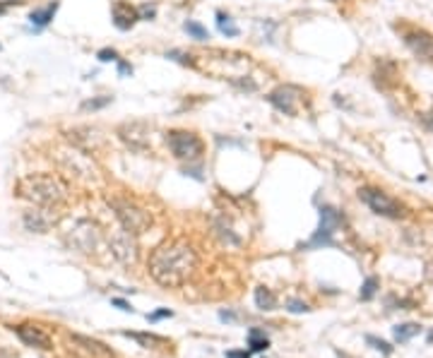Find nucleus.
<instances>
[{
  "label": "nucleus",
  "instance_id": "f257e3e1",
  "mask_svg": "<svg viewBox=\"0 0 433 358\" xmlns=\"http://www.w3.org/2000/svg\"><path fill=\"white\" fill-rule=\"evenodd\" d=\"M147 269L159 286L178 289L195 274L197 255L188 243H166L149 255Z\"/></svg>",
  "mask_w": 433,
  "mask_h": 358
},
{
  "label": "nucleus",
  "instance_id": "f03ea898",
  "mask_svg": "<svg viewBox=\"0 0 433 358\" xmlns=\"http://www.w3.org/2000/svg\"><path fill=\"white\" fill-rule=\"evenodd\" d=\"M17 195L29 200V202L39 204V207H55V204L65 202L68 185L58 175L31 173V175H24L17 183Z\"/></svg>",
  "mask_w": 433,
  "mask_h": 358
},
{
  "label": "nucleus",
  "instance_id": "7ed1b4c3",
  "mask_svg": "<svg viewBox=\"0 0 433 358\" xmlns=\"http://www.w3.org/2000/svg\"><path fill=\"white\" fill-rule=\"evenodd\" d=\"M111 209L116 211V219L120 221V229H125L132 236H140L152 226V217L145 207L130 202V200H123V197H111L109 200Z\"/></svg>",
  "mask_w": 433,
  "mask_h": 358
},
{
  "label": "nucleus",
  "instance_id": "20e7f679",
  "mask_svg": "<svg viewBox=\"0 0 433 358\" xmlns=\"http://www.w3.org/2000/svg\"><path fill=\"white\" fill-rule=\"evenodd\" d=\"M166 145L171 149V154L181 161H200L205 152L203 139L190 130H169L166 132Z\"/></svg>",
  "mask_w": 433,
  "mask_h": 358
},
{
  "label": "nucleus",
  "instance_id": "39448f33",
  "mask_svg": "<svg viewBox=\"0 0 433 358\" xmlns=\"http://www.w3.org/2000/svg\"><path fill=\"white\" fill-rule=\"evenodd\" d=\"M340 224H342V214L335 209V207H330V204L320 207V226H318V231L311 236V240L301 243V248L311 250V248H325V245H332V243H335L332 236H335V231L340 229Z\"/></svg>",
  "mask_w": 433,
  "mask_h": 358
},
{
  "label": "nucleus",
  "instance_id": "423d86ee",
  "mask_svg": "<svg viewBox=\"0 0 433 358\" xmlns=\"http://www.w3.org/2000/svg\"><path fill=\"white\" fill-rule=\"evenodd\" d=\"M359 197L371 207V211H376L380 217H387V219H399L405 214V207L392 200L390 195H385L383 190H376V188H361Z\"/></svg>",
  "mask_w": 433,
  "mask_h": 358
},
{
  "label": "nucleus",
  "instance_id": "0eeeda50",
  "mask_svg": "<svg viewBox=\"0 0 433 358\" xmlns=\"http://www.w3.org/2000/svg\"><path fill=\"white\" fill-rule=\"evenodd\" d=\"M99 238H102L99 226L89 219L75 221V226L70 229V233H68L70 245H73L75 250H80V253H94L96 245H99Z\"/></svg>",
  "mask_w": 433,
  "mask_h": 358
},
{
  "label": "nucleus",
  "instance_id": "6e6552de",
  "mask_svg": "<svg viewBox=\"0 0 433 358\" xmlns=\"http://www.w3.org/2000/svg\"><path fill=\"white\" fill-rule=\"evenodd\" d=\"M116 135H118L132 152H145V149L149 147V130L142 120H128V123L118 125Z\"/></svg>",
  "mask_w": 433,
  "mask_h": 358
},
{
  "label": "nucleus",
  "instance_id": "1a4fd4ad",
  "mask_svg": "<svg viewBox=\"0 0 433 358\" xmlns=\"http://www.w3.org/2000/svg\"><path fill=\"white\" fill-rule=\"evenodd\" d=\"M109 245H111L113 257L118 262H123V265H135V260H138V245L132 240V233H128L125 229L116 231L109 238Z\"/></svg>",
  "mask_w": 433,
  "mask_h": 358
},
{
  "label": "nucleus",
  "instance_id": "9d476101",
  "mask_svg": "<svg viewBox=\"0 0 433 358\" xmlns=\"http://www.w3.org/2000/svg\"><path fill=\"white\" fill-rule=\"evenodd\" d=\"M22 224H24V229L31 231V233H46L51 226H55V224H58V214H53V211H51V207L29 209V211H24Z\"/></svg>",
  "mask_w": 433,
  "mask_h": 358
},
{
  "label": "nucleus",
  "instance_id": "9b49d317",
  "mask_svg": "<svg viewBox=\"0 0 433 358\" xmlns=\"http://www.w3.org/2000/svg\"><path fill=\"white\" fill-rule=\"evenodd\" d=\"M12 330L17 332V337L22 339V344H27V346H31V349H41V351L53 349L51 337H48L41 327H37V325H17V327H12Z\"/></svg>",
  "mask_w": 433,
  "mask_h": 358
},
{
  "label": "nucleus",
  "instance_id": "f8f14e48",
  "mask_svg": "<svg viewBox=\"0 0 433 358\" xmlns=\"http://www.w3.org/2000/svg\"><path fill=\"white\" fill-rule=\"evenodd\" d=\"M298 89L296 87H279L275 92L268 94V101L275 106L279 113H284V116H296V96Z\"/></svg>",
  "mask_w": 433,
  "mask_h": 358
},
{
  "label": "nucleus",
  "instance_id": "ddd939ff",
  "mask_svg": "<svg viewBox=\"0 0 433 358\" xmlns=\"http://www.w3.org/2000/svg\"><path fill=\"white\" fill-rule=\"evenodd\" d=\"M405 44L412 48V53H416L424 60H433V37L426 31H407L405 34Z\"/></svg>",
  "mask_w": 433,
  "mask_h": 358
},
{
  "label": "nucleus",
  "instance_id": "4468645a",
  "mask_svg": "<svg viewBox=\"0 0 433 358\" xmlns=\"http://www.w3.org/2000/svg\"><path fill=\"white\" fill-rule=\"evenodd\" d=\"M111 15H113V24H116L120 31L132 29L135 27V22L140 19L138 8H132L130 3H125V0H116V3H113V10H111Z\"/></svg>",
  "mask_w": 433,
  "mask_h": 358
},
{
  "label": "nucleus",
  "instance_id": "2eb2a0df",
  "mask_svg": "<svg viewBox=\"0 0 433 358\" xmlns=\"http://www.w3.org/2000/svg\"><path fill=\"white\" fill-rule=\"evenodd\" d=\"M58 3H48L46 8H37V10H31L29 12V22H31V27H37V29H44V27H48L51 22H53V17H55V12H58Z\"/></svg>",
  "mask_w": 433,
  "mask_h": 358
},
{
  "label": "nucleus",
  "instance_id": "dca6fc26",
  "mask_svg": "<svg viewBox=\"0 0 433 358\" xmlns=\"http://www.w3.org/2000/svg\"><path fill=\"white\" fill-rule=\"evenodd\" d=\"M123 337H130V339H135L140 346H145V349H157V346H166L169 341L164 337H157V334H140V332H123Z\"/></svg>",
  "mask_w": 433,
  "mask_h": 358
},
{
  "label": "nucleus",
  "instance_id": "f3484780",
  "mask_svg": "<svg viewBox=\"0 0 433 358\" xmlns=\"http://www.w3.org/2000/svg\"><path fill=\"white\" fill-rule=\"evenodd\" d=\"M248 346L250 353H260V351H268L270 339L265 337V332L258 330V327H250L248 330Z\"/></svg>",
  "mask_w": 433,
  "mask_h": 358
},
{
  "label": "nucleus",
  "instance_id": "a211bd4d",
  "mask_svg": "<svg viewBox=\"0 0 433 358\" xmlns=\"http://www.w3.org/2000/svg\"><path fill=\"white\" fill-rule=\"evenodd\" d=\"M392 332H395V341L405 344V341L414 339L416 334L421 332V325H416V322H405V325H397Z\"/></svg>",
  "mask_w": 433,
  "mask_h": 358
},
{
  "label": "nucleus",
  "instance_id": "6ab92c4d",
  "mask_svg": "<svg viewBox=\"0 0 433 358\" xmlns=\"http://www.w3.org/2000/svg\"><path fill=\"white\" fill-rule=\"evenodd\" d=\"M214 231H217V236H219L224 243H229V245H241V238L231 231V226L224 219H214Z\"/></svg>",
  "mask_w": 433,
  "mask_h": 358
},
{
  "label": "nucleus",
  "instance_id": "aec40b11",
  "mask_svg": "<svg viewBox=\"0 0 433 358\" xmlns=\"http://www.w3.org/2000/svg\"><path fill=\"white\" fill-rule=\"evenodd\" d=\"M255 305H258L260 310H275V305H277L275 294L270 289H265V286H258L255 289Z\"/></svg>",
  "mask_w": 433,
  "mask_h": 358
},
{
  "label": "nucleus",
  "instance_id": "412c9836",
  "mask_svg": "<svg viewBox=\"0 0 433 358\" xmlns=\"http://www.w3.org/2000/svg\"><path fill=\"white\" fill-rule=\"evenodd\" d=\"M183 29H185V34H188L190 39H195V41H207V39H210V31H207L200 22H195V19L183 22Z\"/></svg>",
  "mask_w": 433,
  "mask_h": 358
},
{
  "label": "nucleus",
  "instance_id": "4be33fe9",
  "mask_svg": "<svg viewBox=\"0 0 433 358\" xmlns=\"http://www.w3.org/2000/svg\"><path fill=\"white\" fill-rule=\"evenodd\" d=\"M217 27H219V31L224 34V37H239V27L234 24V19L229 17V15H224V12H217Z\"/></svg>",
  "mask_w": 433,
  "mask_h": 358
},
{
  "label": "nucleus",
  "instance_id": "5701e85b",
  "mask_svg": "<svg viewBox=\"0 0 433 358\" xmlns=\"http://www.w3.org/2000/svg\"><path fill=\"white\" fill-rule=\"evenodd\" d=\"M378 286H380L378 276H369V279L363 281V286H361V294H359V298H361V301H371L373 296L378 294Z\"/></svg>",
  "mask_w": 433,
  "mask_h": 358
},
{
  "label": "nucleus",
  "instance_id": "b1692460",
  "mask_svg": "<svg viewBox=\"0 0 433 358\" xmlns=\"http://www.w3.org/2000/svg\"><path fill=\"white\" fill-rule=\"evenodd\" d=\"M366 344H371L376 351H380V353H385V356H390L392 353V346L387 344V341L378 339V337H373V334H366Z\"/></svg>",
  "mask_w": 433,
  "mask_h": 358
},
{
  "label": "nucleus",
  "instance_id": "393cba45",
  "mask_svg": "<svg viewBox=\"0 0 433 358\" xmlns=\"http://www.w3.org/2000/svg\"><path fill=\"white\" fill-rule=\"evenodd\" d=\"M111 101H113V96H102V99H89V101H84V103H82V109H84V111H99V109H104V106H109Z\"/></svg>",
  "mask_w": 433,
  "mask_h": 358
},
{
  "label": "nucleus",
  "instance_id": "a878e982",
  "mask_svg": "<svg viewBox=\"0 0 433 358\" xmlns=\"http://www.w3.org/2000/svg\"><path fill=\"white\" fill-rule=\"evenodd\" d=\"M96 58H99L102 63H118L120 60V55H118L116 48H102V51L96 53Z\"/></svg>",
  "mask_w": 433,
  "mask_h": 358
},
{
  "label": "nucleus",
  "instance_id": "bb28decb",
  "mask_svg": "<svg viewBox=\"0 0 433 358\" xmlns=\"http://www.w3.org/2000/svg\"><path fill=\"white\" fill-rule=\"evenodd\" d=\"M286 310L289 312H308L311 308H308L304 301H298V298H289V301H286Z\"/></svg>",
  "mask_w": 433,
  "mask_h": 358
},
{
  "label": "nucleus",
  "instance_id": "cd10ccee",
  "mask_svg": "<svg viewBox=\"0 0 433 358\" xmlns=\"http://www.w3.org/2000/svg\"><path fill=\"white\" fill-rule=\"evenodd\" d=\"M174 315V310H169V308H159L157 312H152V315H147L149 322H157V320H164V317H171Z\"/></svg>",
  "mask_w": 433,
  "mask_h": 358
},
{
  "label": "nucleus",
  "instance_id": "c85d7f7f",
  "mask_svg": "<svg viewBox=\"0 0 433 358\" xmlns=\"http://www.w3.org/2000/svg\"><path fill=\"white\" fill-rule=\"evenodd\" d=\"M234 87H239V89H246V92H255L258 89V84L255 82H250V80H234Z\"/></svg>",
  "mask_w": 433,
  "mask_h": 358
},
{
  "label": "nucleus",
  "instance_id": "c756f323",
  "mask_svg": "<svg viewBox=\"0 0 433 358\" xmlns=\"http://www.w3.org/2000/svg\"><path fill=\"white\" fill-rule=\"evenodd\" d=\"M140 19H154V15H157V10H154V5H142V8L138 10Z\"/></svg>",
  "mask_w": 433,
  "mask_h": 358
},
{
  "label": "nucleus",
  "instance_id": "7c9ffc66",
  "mask_svg": "<svg viewBox=\"0 0 433 358\" xmlns=\"http://www.w3.org/2000/svg\"><path fill=\"white\" fill-rule=\"evenodd\" d=\"M111 305H116V308H120L123 312H132V305H130L128 301H123V298H111Z\"/></svg>",
  "mask_w": 433,
  "mask_h": 358
},
{
  "label": "nucleus",
  "instance_id": "2f4dec72",
  "mask_svg": "<svg viewBox=\"0 0 433 358\" xmlns=\"http://www.w3.org/2000/svg\"><path fill=\"white\" fill-rule=\"evenodd\" d=\"M24 0H0V15L3 12H8L10 8H17V5H22Z\"/></svg>",
  "mask_w": 433,
  "mask_h": 358
},
{
  "label": "nucleus",
  "instance_id": "473e14b6",
  "mask_svg": "<svg viewBox=\"0 0 433 358\" xmlns=\"http://www.w3.org/2000/svg\"><path fill=\"white\" fill-rule=\"evenodd\" d=\"M219 320L234 322V320H239V315H236V312H231V310H221V312H219Z\"/></svg>",
  "mask_w": 433,
  "mask_h": 358
},
{
  "label": "nucleus",
  "instance_id": "72a5a7b5",
  "mask_svg": "<svg viewBox=\"0 0 433 358\" xmlns=\"http://www.w3.org/2000/svg\"><path fill=\"white\" fill-rule=\"evenodd\" d=\"M118 73L120 75H132V65H128L125 60H118Z\"/></svg>",
  "mask_w": 433,
  "mask_h": 358
},
{
  "label": "nucleus",
  "instance_id": "f704fd0d",
  "mask_svg": "<svg viewBox=\"0 0 433 358\" xmlns=\"http://www.w3.org/2000/svg\"><path fill=\"white\" fill-rule=\"evenodd\" d=\"M226 358H250V351H226Z\"/></svg>",
  "mask_w": 433,
  "mask_h": 358
},
{
  "label": "nucleus",
  "instance_id": "c9c22d12",
  "mask_svg": "<svg viewBox=\"0 0 433 358\" xmlns=\"http://www.w3.org/2000/svg\"><path fill=\"white\" fill-rule=\"evenodd\" d=\"M424 123L433 130V111H431V113H424Z\"/></svg>",
  "mask_w": 433,
  "mask_h": 358
},
{
  "label": "nucleus",
  "instance_id": "e433bc0d",
  "mask_svg": "<svg viewBox=\"0 0 433 358\" xmlns=\"http://www.w3.org/2000/svg\"><path fill=\"white\" fill-rule=\"evenodd\" d=\"M428 341H431V344H433V332H431V334H428Z\"/></svg>",
  "mask_w": 433,
  "mask_h": 358
}]
</instances>
